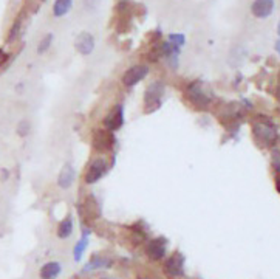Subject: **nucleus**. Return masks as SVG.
Wrapping results in <instances>:
<instances>
[{
	"label": "nucleus",
	"mask_w": 280,
	"mask_h": 279,
	"mask_svg": "<svg viewBox=\"0 0 280 279\" xmlns=\"http://www.w3.org/2000/svg\"><path fill=\"white\" fill-rule=\"evenodd\" d=\"M277 31H278V36H280V22H278V28H277Z\"/></svg>",
	"instance_id": "obj_30"
},
{
	"label": "nucleus",
	"mask_w": 280,
	"mask_h": 279,
	"mask_svg": "<svg viewBox=\"0 0 280 279\" xmlns=\"http://www.w3.org/2000/svg\"><path fill=\"white\" fill-rule=\"evenodd\" d=\"M113 267V259L104 255H93L89 262L82 267V273H92L98 270H108Z\"/></svg>",
	"instance_id": "obj_14"
},
{
	"label": "nucleus",
	"mask_w": 280,
	"mask_h": 279,
	"mask_svg": "<svg viewBox=\"0 0 280 279\" xmlns=\"http://www.w3.org/2000/svg\"><path fill=\"white\" fill-rule=\"evenodd\" d=\"M16 134L20 138H26L31 134V123L28 121V119H20L16 126Z\"/></svg>",
	"instance_id": "obj_21"
},
{
	"label": "nucleus",
	"mask_w": 280,
	"mask_h": 279,
	"mask_svg": "<svg viewBox=\"0 0 280 279\" xmlns=\"http://www.w3.org/2000/svg\"><path fill=\"white\" fill-rule=\"evenodd\" d=\"M90 237H92V230L87 226H82V233L81 237L77 239V242L73 247V261L74 262H81L89 245H90Z\"/></svg>",
	"instance_id": "obj_13"
},
{
	"label": "nucleus",
	"mask_w": 280,
	"mask_h": 279,
	"mask_svg": "<svg viewBox=\"0 0 280 279\" xmlns=\"http://www.w3.org/2000/svg\"><path fill=\"white\" fill-rule=\"evenodd\" d=\"M111 166H113V158L108 160V158L102 154L92 157L86 166V169H84V175H82L84 183L89 186L99 183L110 172Z\"/></svg>",
	"instance_id": "obj_3"
},
{
	"label": "nucleus",
	"mask_w": 280,
	"mask_h": 279,
	"mask_svg": "<svg viewBox=\"0 0 280 279\" xmlns=\"http://www.w3.org/2000/svg\"><path fill=\"white\" fill-rule=\"evenodd\" d=\"M7 61H8V53H5L4 50H0V67H2Z\"/></svg>",
	"instance_id": "obj_24"
},
{
	"label": "nucleus",
	"mask_w": 280,
	"mask_h": 279,
	"mask_svg": "<svg viewBox=\"0 0 280 279\" xmlns=\"http://www.w3.org/2000/svg\"><path fill=\"white\" fill-rule=\"evenodd\" d=\"M73 8V0H54L53 4V16L56 19H61L67 16Z\"/></svg>",
	"instance_id": "obj_18"
},
{
	"label": "nucleus",
	"mask_w": 280,
	"mask_h": 279,
	"mask_svg": "<svg viewBox=\"0 0 280 279\" xmlns=\"http://www.w3.org/2000/svg\"><path fill=\"white\" fill-rule=\"evenodd\" d=\"M253 137L257 143V146L265 147V149H272L278 140V132L275 124L266 116H259L253 121Z\"/></svg>",
	"instance_id": "obj_2"
},
{
	"label": "nucleus",
	"mask_w": 280,
	"mask_h": 279,
	"mask_svg": "<svg viewBox=\"0 0 280 279\" xmlns=\"http://www.w3.org/2000/svg\"><path fill=\"white\" fill-rule=\"evenodd\" d=\"M166 96V84L159 79H153L147 84L144 95H143V112L150 115L163 107V101Z\"/></svg>",
	"instance_id": "obj_4"
},
{
	"label": "nucleus",
	"mask_w": 280,
	"mask_h": 279,
	"mask_svg": "<svg viewBox=\"0 0 280 279\" xmlns=\"http://www.w3.org/2000/svg\"><path fill=\"white\" fill-rule=\"evenodd\" d=\"M62 273V264L59 261H48L39 268L41 279H58Z\"/></svg>",
	"instance_id": "obj_16"
},
{
	"label": "nucleus",
	"mask_w": 280,
	"mask_h": 279,
	"mask_svg": "<svg viewBox=\"0 0 280 279\" xmlns=\"http://www.w3.org/2000/svg\"><path fill=\"white\" fill-rule=\"evenodd\" d=\"M95 47H96L95 36L89 31L79 33L74 39V48L81 56H90L95 52Z\"/></svg>",
	"instance_id": "obj_11"
},
{
	"label": "nucleus",
	"mask_w": 280,
	"mask_h": 279,
	"mask_svg": "<svg viewBox=\"0 0 280 279\" xmlns=\"http://www.w3.org/2000/svg\"><path fill=\"white\" fill-rule=\"evenodd\" d=\"M167 41H169L171 44H174V45H177V47L183 48V47H184V44H186V36H184V34H181V33H172V34H169V36H167Z\"/></svg>",
	"instance_id": "obj_22"
},
{
	"label": "nucleus",
	"mask_w": 280,
	"mask_h": 279,
	"mask_svg": "<svg viewBox=\"0 0 280 279\" xmlns=\"http://www.w3.org/2000/svg\"><path fill=\"white\" fill-rule=\"evenodd\" d=\"M76 179H77V171L76 168L73 166V163L70 162H65L58 174V179H56V185L59 189L62 191H68L70 188H73V185L76 183Z\"/></svg>",
	"instance_id": "obj_10"
},
{
	"label": "nucleus",
	"mask_w": 280,
	"mask_h": 279,
	"mask_svg": "<svg viewBox=\"0 0 280 279\" xmlns=\"http://www.w3.org/2000/svg\"><path fill=\"white\" fill-rule=\"evenodd\" d=\"M115 134L105 131L104 128L96 129L93 132L92 137V146L95 150H98L99 154H105V152H111L113 146H115Z\"/></svg>",
	"instance_id": "obj_9"
},
{
	"label": "nucleus",
	"mask_w": 280,
	"mask_h": 279,
	"mask_svg": "<svg viewBox=\"0 0 280 279\" xmlns=\"http://www.w3.org/2000/svg\"><path fill=\"white\" fill-rule=\"evenodd\" d=\"M274 11V0H254L251 5V13L257 19H266Z\"/></svg>",
	"instance_id": "obj_15"
},
{
	"label": "nucleus",
	"mask_w": 280,
	"mask_h": 279,
	"mask_svg": "<svg viewBox=\"0 0 280 279\" xmlns=\"http://www.w3.org/2000/svg\"><path fill=\"white\" fill-rule=\"evenodd\" d=\"M126 124V106L124 103H115L102 118V128L111 134L119 132Z\"/></svg>",
	"instance_id": "obj_5"
},
{
	"label": "nucleus",
	"mask_w": 280,
	"mask_h": 279,
	"mask_svg": "<svg viewBox=\"0 0 280 279\" xmlns=\"http://www.w3.org/2000/svg\"><path fill=\"white\" fill-rule=\"evenodd\" d=\"M98 279H119V277H115V276H101Z\"/></svg>",
	"instance_id": "obj_27"
},
{
	"label": "nucleus",
	"mask_w": 280,
	"mask_h": 279,
	"mask_svg": "<svg viewBox=\"0 0 280 279\" xmlns=\"http://www.w3.org/2000/svg\"><path fill=\"white\" fill-rule=\"evenodd\" d=\"M84 208H86V214L89 217H99L101 216V207L99 202L96 200V197L93 194H89L86 202H84Z\"/></svg>",
	"instance_id": "obj_19"
},
{
	"label": "nucleus",
	"mask_w": 280,
	"mask_h": 279,
	"mask_svg": "<svg viewBox=\"0 0 280 279\" xmlns=\"http://www.w3.org/2000/svg\"><path fill=\"white\" fill-rule=\"evenodd\" d=\"M150 67L147 64H133L132 67L126 68L121 74V83L126 89H133L139 83H143L144 79L149 76Z\"/></svg>",
	"instance_id": "obj_6"
},
{
	"label": "nucleus",
	"mask_w": 280,
	"mask_h": 279,
	"mask_svg": "<svg viewBox=\"0 0 280 279\" xmlns=\"http://www.w3.org/2000/svg\"><path fill=\"white\" fill-rule=\"evenodd\" d=\"M180 55L181 48L171 44L167 39L161 42V59H164L166 65L172 70H177L180 67Z\"/></svg>",
	"instance_id": "obj_12"
},
{
	"label": "nucleus",
	"mask_w": 280,
	"mask_h": 279,
	"mask_svg": "<svg viewBox=\"0 0 280 279\" xmlns=\"http://www.w3.org/2000/svg\"><path fill=\"white\" fill-rule=\"evenodd\" d=\"M73 231H74L73 217H71V216H67V217H64V219L59 222V225H58V228H56V236L61 239V241H64V239H68V237L73 234Z\"/></svg>",
	"instance_id": "obj_17"
},
{
	"label": "nucleus",
	"mask_w": 280,
	"mask_h": 279,
	"mask_svg": "<svg viewBox=\"0 0 280 279\" xmlns=\"http://www.w3.org/2000/svg\"><path fill=\"white\" fill-rule=\"evenodd\" d=\"M167 245L169 241L163 236L152 237L146 245V256L152 262H161L167 256Z\"/></svg>",
	"instance_id": "obj_8"
},
{
	"label": "nucleus",
	"mask_w": 280,
	"mask_h": 279,
	"mask_svg": "<svg viewBox=\"0 0 280 279\" xmlns=\"http://www.w3.org/2000/svg\"><path fill=\"white\" fill-rule=\"evenodd\" d=\"M275 189L280 194V172H275Z\"/></svg>",
	"instance_id": "obj_25"
},
{
	"label": "nucleus",
	"mask_w": 280,
	"mask_h": 279,
	"mask_svg": "<svg viewBox=\"0 0 280 279\" xmlns=\"http://www.w3.org/2000/svg\"><path fill=\"white\" fill-rule=\"evenodd\" d=\"M275 52H277V53L280 55V39H278V41L275 42Z\"/></svg>",
	"instance_id": "obj_26"
},
{
	"label": "nucleus",
	"mask_w": 280,
	"mask_h": 279,
	"mask_svg": "<svg viewBox=\"0 0 280 279\" xmlns=\"http://www.w3.org/2000/svg\"><path fill=\"white\" fill-rule=\"evenodd\" d=\"M184 264L186 258L181 251H175L171 256L164 258L163 264V273L169 279H180L184 276Z\"/></svg>",
	"instance_id": "obj_7"
},
{
	"label": "nucleus",
	"mask_w": 280,
	"mask_h": 279,
	"mask_svg": "<svg viewBox=\"0 0 280 279\" xmlns=\"http://www.w3.org/2000/svg\"><path fill=\"white\" fill-rule=\"evenodd\" d=\"M53 41H54V36H53L51 33L45 34V36L41 39V42H39V45H37V55H44V53H47V52L50 50Z\"/></svg>",
	"instance_id": "obj_20"
},
{
	"label": "nucleus",
	"mask_w": 280,
	"mask_h": 279,
	"mask_svg": "<svg viewBox=\"0 0 280 279\" xmlns=\"http://www.w3.org/2000/svg\"><path fill=\"white\" fill-rule=\"evenodd\" d=\"M136 279H149V277H144V276H138Z\"/></svg>",
	"instance_id": "obj_29"
},
{
	"label": "nucleus",
	"mask_w": 280,
	"mask_h": 279,
	"mask_svg": "<svg viewBox=\"0 0 280 279\" xmlns=\"http://www.w3.org/2000/svg\"><path fill=\"white\" fill-rule=\"evenodd\" d=\"M277 99L280 101V86H278V89H277Z\"/></svg>",
	"instance_id": "obj_28"
},
{
	"label": "nucleus",
	"mask_w": 280,
	"mask_h": 279,
	"mask_svg": "<svg viewBox=\"0 0 280 279\" xmlns=\"http://www.w3.org/2000/svg\"><path fill=\"white\" fill-rule=\"evenodd\" d=\"M183 95H184V99L187 101V104H190L197 110H203L205 112L214 103V93H212V90L208 87L206 83L200 81V79H195V81L189 83L184 87Z\"/></svg>",
	"instance_id": "obj_1"
},
{
	"label": "nucleus",
	"mask_w": 280,
	"mask_h": 279,
	"mask_svg": "<svg viewBox=\"0 0 280 279\" xmlns=\"http://www.w3.org/2000/svg\"><path fill=\"white\" fill-rule=\"evenodd\" d=\"M271 163H272V168L275 172H280V150L272 147V152H271Z\"/></svg>",
	"instance_id": "obj_23"
}]
</instances>
